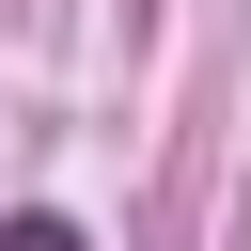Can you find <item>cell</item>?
<instances>
[{"label": "cell", "mask_w": 251, "mask_h": 251, "mask_svg": "<svg viewBox=\"0 0 251 251\" xmlns=\"http://www.w3.org/2000/svg\"><path fill=\"white\" fill-rule=\"evenodd\" d=\"M0 251H94V235H78L63 204H31V220H0Z\"/></svg>", "instance_id": "6da1fadb"}]
</instances>
